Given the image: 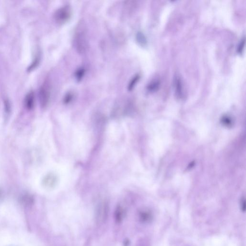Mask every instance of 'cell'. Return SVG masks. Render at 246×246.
<instances>
[{
    "mask_svg": "<svg viewBox=\"0 0 246 246\" xmlns=\"http://www.w3.org/2000/svg\"><path fill=\"white\" fill-rule=\"evenodd\" d=\"M73 98V94L72 93L69 92V93H67L64 97V102L67 104L69 103L72 100Z\"/></svg>",
    "mask_w": 246,
    "mask_h": 246,
    "instance_id": "14",
    "label": "cell"
},
{
    "mask_svg": "<svg viewBox=\"0 0 246 246\" xmlns=\"http://www.w3.org/2000/svg\"><path fill=\"white\" fill-rule=\"evenodd\" d=\"M136 40L138 43L140 44L141 45H145L146 44V38L144 36V35L141 32L138 33L136 34Z\"/></svg>",
    "mask_w": 246,
    "mask_h": 246,
    "instance_id": "9",
    "label": "cell"
},
{
    "mask_svg": "<svg viewBox=\"0 0 246 246\" xmlns=\"http://www.w3.org/2000/svg\"><path fill=\"white\" fill-rule=\"evenodd\" d=\"M25 104L28 110H31L33 107L34 104V94L33 92H30L26 96Z\"/></svg>",
    "mask_w": 246,
    "mask_h": 246,
    "instance_id": "5",
    "label": "cell"
},
{
    "mask_svg": "<svg viewBox=\"0 0 246 246\" xmlns=\"http://www.w3.org/2000/svg\"><path fill=\"white\" fill-rule=\"evenodd\" d=\"M223 121L224 123L226 125H227V124L228 125V124H231V122L230 119L227 117H224V118H223Z\"/></svg>",
    "mask_w": 246,
    "mask_h": 246,
    "instance_id": "15",
    "label": "cell"
},
{
    "mask_svg": "<svg viewBox=\"0 0 246 246\" xmlns=\"http://www.w3.org/2000/svg\"><path fill=\"white\" fill-rule=\"evenodd\" d=\"M108 205L106 203H102L99 205L96 214V220L98 223H102L105 222L108 217Z\"/></svg>",
    "mask_w": 246,
    "mask_h": 246,
    "instance_id": "4",
    "label": "cell"
},
{
    "mask_svg": "<svg viewBox=\"0 0 246 246\" xmlns=\"http://www.w3.org/2000/svg\"><path fill=\"white\" fill-rule=\"evenodd\" d=\"M56 183V176L52 175H49L44 179V183L47 187H52Z\"/></svg>",
    "mask_w": 246,
    "mask_h": 246,
    "instance_id": "7",
    "label": "cell"
},
{
    "mask_svg": "<svg viewBox=\"0 0 246 246\" xmlns=\"http://www.w3.org/2000/svg\"><path fill=\"white\" fill-rule=\"evenodd\" d=\"M85 73V71L83 68H80L76 71L75 76H76V80L78 81H80V80H82V78L84 76Z\"/></svg>",
    "mask_w": 246,
    "mask_h": 246,
    "instance_id": "11",
    "label": "cell"
},
{
    "mask_svg": "<svg viewBox=\"0 0 246 246\" xmlns=\"http://www.w3.org/2000/svg\"><path fill=\"white\" fill-rule=\"evenodd\" d=\"M72 15V9L69 5H64L58 9L54 14L56 22L60 25L64 24L68 22Z\"/></svg>",
    "mask_w": 246,
    "mask_h": 246,
    "instance_id": "2",
    "label": "cell"
},
{
    "mask_svg": "<svg viewBox=\"0 0 246 246\" xmlns=\"http://www.w3.org/2000/svg\"><path fill=\"white\" fill-rule=\"evenodd\" d=\"M124 209L122 208V207L120 206L117 207L115 213V219L116 222L118 223L121 222L124 217Z\"/></svg>",
    "mask_w": 246,
    "mask_h": 246,
    "instance_id": "6",
    "label": "cell"
},
{
    "mask_svg": "<svg viewBox=\"0 0 246 246\" xmlns=\"http://www.w3.org/2000/svg\"><path fill=\"white\" fill-rule=\"evenodd\" d=\"M140 79V76L139 75H136L133 77V78H132L128 84V91H132L134 88V87H135L136 85L138 83Z\"/></svg>",
    "mask_w": 246,
    "mask_h": 246,
    "instance_id": "8",
    "label": "cell"
},
{
    "mask_svg": "<svg viewBox=\"0 0 246 246\" xmlns=\"http://www.w3.org/2000/svg\"><path fill=\"white\" fill-rule=\"evenodd\" d=\"M73 44L76 51L80 54H85L88 50V34L87 26L83 21H80L76 26L74 33Z\"/></svg>",
    "mask_w": 246,
    "mask_h": 246,
    "instance_id": "1",
    "label": "cell"
},
{
    "mask_svg": "<svg viewBox=\"0 0 246 246\" xmlns=\"http://www.w3.org/2000/svg\"><path fill=\"white\" fill-rule=\"evenodd\" d=\"M159 85V82H158V81L152 82L151 84L148 85V89L150 92H154V91H156L158 89Z\"/></svg>",
    "mask_w": 246,
    "mask_h": 246,
    "instance_id": "12",
    "label": "cell"
},
{
    "mask_svg": "<svg viewBox=\"0 0 246 246\" xmlns=\"http://www.w3.org/2000/svg\"><path fill=\"white\" fill-rule=\"evenodd\" d=\"M51 92L49 84L45 83L40 88L39 98L40 104L42 108H45L49 103Z\"/></svg>",
    "mask_w": 246,
    "mask_h": 246,
    "instance_id": "3",
    "label": "cell"
},
{
    "mask_svg": "<svg viewBox=\"0 0 246 246\" xmlns=\"http://www.w3.org/2000/svg\"><path fill=\"white\" fill-rule=\"evenodd\" d=\"M245 45V39H243L239 44L238 48V53H241L243 50L244 47Z\"/></svg>",
    "mask_w": 246,
    "mask_h": 246,
    "instance_id": "13",
    "label": "cell"
},
{
    "mask_svg": "<svg viewBox=\"0 0 246 246\" xmlns=\"http://www.w3.org/2000/svg\"><path fill=\"white\" fill-rule=\"evenodd\" d=\"M176 91L177 95L181 96L182 94V86L181 81L179 79H176Z\"/></svg>",
    "mask_w": 246,
    "mask_h": 246,
    "instance_id": "10",
    "label": "cell"
}]
</instances>
